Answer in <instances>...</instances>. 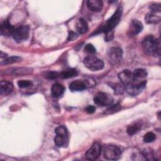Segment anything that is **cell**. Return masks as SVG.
Segmentation results:
<instances>
[{
	"label": "cell",
	"mask_w": 161,
	"mask_h": 161,
	"mask_svg": "<svg viewBox=\"0 0 161 161\" xmlns=\"http://www.w3.org/2000/svg\"><path fill=\"white\" fill-rule=\"evenodd\" d=\"M14 30L15 28L8 20H5L1 24L0 33L2 36H9L10 35H13Z\"/></svg>",
	"instance_id": "cell-11"
},
{
	"label": "cell",
	"mask_w": 161,
	"mask_h": 161,
	"mask_svg": "<svg viewBox=\"0 0 161 161\" xmlns=\"http://www.w3.org/2000/svg\"><path fill=\"white\" fill-rule=\"evenodd\" d=\"M84 65L92 71L101 70L104 67V63L94 55H88L84 59Z\"/></svg>",
	"instance_id": "cell-5"
},
{
	"label": "cell",
	"mask_w": 161,
	"mask_h": 161,
	"mask_svg": "<svg viewBox=\"0 0 161 161\" xmlns=\"http://www.w3.org/2000/svg\"><path fill=\"white\" fill-rule=\"evenodd\" d=\"M156 138L155 135L153 132H148L143 136V141L145 143H151L153 142Z\"/></svg>",
	"instance_id": "cell-26"
},
{
	"label": "cell",
	"mask_w": 161,
	"mask_h": 161,
	"mask_svg": "<svg viewBox=\"0 0 161 161\" xmlns=\"http://www.w3.org/2000/svg\"><path fill=\"white\" fill-rule=\"evenodd\" d=\"M143 50L148 55L158 56L160 54V41L153 36L145 38L142 43Z\"/></svg>",
	"instance_id": "cell-1"
},
{
	"label": "cell",
	"mask_w": 161,
	"mask_h": 161,
	"mask_svg": "<svg viewBox=\"0 0 161 161\" xmlns=\"http://www.w3.org/2000/svg\"><path fill=\"white\" fill-rule=\"evenodd\" d=\"M142 126L140 123H135L131 125H129L127 128L126 131L129 135H133L137 133L141 128Z\"/></svg>",
	"instance_id": "cell-23"
},
{
	"label": "cell",
	"mask_w": 161,
	"mask_h": 161,
	"mask_svg": "<svg viewBox=\"0 0 161 161\" xmlns=\"http://www.w3.org/2000/svg\"><path fill=\"white\" fill-rule=\"evenodd\" d=\"M149 8H150L151 12L152 13H160V10H161V7H160V5L159 4H151L149 6Z\"/></svg>",
	"instance_id": "cell-32"
},
{
	"label": "cell",
	"mask_w": 161,
	"mask_h": 161,
	"mask_svg": "<svg viewBox=\"0 0 161 161\" xmlns=\"http://www.w3.org/2000/svg\"><path fill=\"white\" fill-rule=\"evenodd\" d=\"M143 30V25L142 22L137 19L131 21L129 28V33L131 35H136Z\"/></svg>",
	"instance_id": "cell-13"
},
{
	"label": "cell",
	"mask_w": 161,
	"mask_h": 161,
	"mask_svg": "<svg viewBox=\"0 0 161 161\" xmlns=\"http://www.w3.org/2000/svg\"><path fill=\"white\" fill-rule=\"evenodd\" d=\"M84 83H85V84H86V87H93V86H94L95 84H96V82H95L94 79H93L91 78V77L87 78V79H86V80H84Z\"/></svg>",
	"instance_id": "cell-33"
},
{
	"label": "cell",
	"mask_w": 161,
	"mask_h": 161,
	"mask_svg": "<svg viewBox=\"0 0 161 161\" xmlns=\"http://www.w3.org/2000/svg\"><path fill=\"white\" fill-rule=\"evenodd\" d=\"M87 6L89 10L98 12L102 9L103 3L101 0H89L87 1Z\"/></svg>",
	"instance_id": "cell-15"
},
{
	"label": "cell",
	"mask_w": 161,
	"mask_h": 161,
	"mask_svg": "<svg viewBox=\"0 0 161 161\" xmlns=\"http://www.w3.org/2000/svg\"><path fill=\"white\" fill-rule=\"evenodd\" d=\"M32 70L30 68H15L9 69L8 74L13 75H23L30 74Z\"/></svg>",
	"instance_id": "cell-20"
},
{
	"label": "cell",
	"mask_w": 161,
	"mask_h": 161,
	"mask_svg": "<svg viewBox=\"0 0 161 161\" xmlns=\"http://www.w3.org/2000/svg\"><path fill=\"white\" fill-rule=\"evenodd\" d=\"M30 27L28 25L20 26L15 28L13 34V39L17 43H21L26 40L29 36Z\"/></svg>",
	"instance_id": "cell-7"
},
{
	"label": "cell",
	"mask_w": 161,
	"mask_h": 161,
	"mask_svg": "<svg viewBox=\"0 0 161 161\" xmlns=\"http://www.w3.org/2000/svg\"><path fill=\"white\" fill-rule=\"evenodd\" d=\"M145 21L147 24H157L160 21V16L154 13L150 12L145 15Z\"/></svg>",
	"instance_id": "cell-19"
},
{
	"label": "cell",
	"mask_w": 161,
	"mask_h": 161,
	"mask_svg": "<svg viewBox=\"0 0 161 161\" xmlns=\"http://www.w3.org/2000/svg\"><path fill=\"white\" fill-rule=\"evenodd\" d=\"M113 38H114V33L113 30L109 31L105 33V37H104L105 41L106 42L111 41L113 39Z\"/></svg>",
	"instance_id": "cell-35"
},
{
	"label": "cell",
	"mask_w": 161,
	"mask_h": 161,
	"mask_svg": "<svg viewBox=\"0 0 161 161\" xmlns=\"http://www.w3.org/2000/svg\"><path fill=\"white\" fill-rule=\"evenodd\" d=\"M147 72L143 69H137L133 72V78L136 80H145L147 77Z\"/></svg>",
	"instance_id": "cell-21"
},
{
	"label": "cell",
	"mask_w": 161,
	"mask_h": 161,
	"mask_svg": "<svg viewBox=\"0 0 161 161\" xmlns=\"http://www.w3.org/2000/svg\"><path fill=\"white\" fill-rule=\"evenodd\" d=\"M109 86L114 90V93L116 94H121L124 91V87L122 84H109Z\"/></svg>",
	"instance_id": "cell-25"
},
{
	"label": "cell",
	"mask_w": 161,
	"mask_h": 161,
	"mask_svg": "<svg viewBox=\"0 0 161 161\" xmlns=\"http://www.w3.org/2000/svg\"><path fill=\"white\" fill-rule=\"evenodd\" d=\"M13 90V84L7 80H2L0 83V93L1 95L7 96Z\"/></svg>",
	"instance_id": "cell-14"
},
{
	"label": "cell",
	"mask_w": 161,
	"mask_h": 161,
	"mask_svg": "<svg viewBox=\"0 0 161 161\" xmlns=\"http://www.w3.org/2000/svg\"><path fill=\"white\" fill-rule=\"evenodd\" d=\"M86 111L88 113V114H92L95 112L96 111V108L94 106L92 105H89L88 106H87V108H86Z\"/></svg>",
	"instance_id": "cell-36"
},
{
	"label": "cell",
	"mask_w": 161,
	"mask_h": 161,
	"mask_svg": "<svg viewBox=\"0 0 161 161\" xmlns=\"http://www.w3.org/2000/svg\"><path fill=\"white\" fill-rule=\"evenodd\" d=\"M64 92V87L58 83L54 84L52 87L51 95L53 97L57 98L61 96Z\"/></svg>",
	"instance_id": "cell-18"
},
{
	"label": "cell",
	"mask_w": 161,
	"mask_h": 161,
	"mask_svg": "<svg viewBox=\"0 0 161 161\" xmlns=\"http://www.w3.org/2000/svg\"><path fill=\"white\" fill-rule=\"evenodd\" d=\"M45 77L48 79H57L58 77H60V74L57 72L50 71V72H48L46 74Z\"/></svg>",
	"instance_id": "cell-31"
},
{
	"label": "cell",
	"mask_w": 161,
	"mask_h": 161,
	"mask_svg": "<svg viewBox=\"0 0 161 161\" xmlns=\"http://www.w3.org/2000/svg\"><path fill=\"white\" fill-rule=\"evenodd\" d=\"M121 155L120 149L114 145H108L105 146L103 149V156L107 160H116L120 158Z\"/></svg>",
	"instance_id": "cell-6"
},
{
	"label": "cell",
	"mask_w": 161,
	"mask_h": 161,
	"mask_svg": "<svg viewBox=\"0 0 161 161\" xmlns=\"http://www.w3.org/2000/svg\"><path fill=\"white\" fill-rule=\"evenodd\" d=\"M55 132L56 133L54 138L55 145L59 147L65 146L68 141V133L66 128L64 126H59L56 128Z\"/></svg>",
	"instance_id": "cell-4"
},
{
	"label": "cell",
	"mask_w": 161,
	"mask_h": 161,
	"mask_svg": "<svg viewBox=\"0 0 161 161\" xmlns=\"http://www.w3.org/2000/svg\"><path fill=\"white\" fill-rule=\"evenodd\" d=\"M78 38V34L73 31H70L69 32V35L67 38L68 41H74Z\"/></svg>",
	"instance_id": "cell-34"
},
{
	"label": "cell",
	"mask_w": 161,
	"mask_h": 161,
	"mask_svg": "<svg viewBox=\"0 0 161 161\" xmlns=\"http://www.w3.org/2000/svg\"><path fill=\"white\" fill-rule=\"evenodd\" d=\"M120 109H121V106L119 104H116L115 105L111 106L109 108H108L107 109L105 110L104 113L106 114H111V113H113L118 111Z\"/></svg>",
	"instance_id": "cell-27"
},
{
	"label": "cell",
	"mask_w": 161,
	"mask_h": 161,
	"mask_svg": "<svg viewBox=\"0 0 161 161\" xmlns=\"http://www.w3.org/2000/svg\"><path fill=\"white\" fill-rule=\"evenodd\" d=\"M118 77L122 84L126 86L132 82L134 79L133 72L129 70H124L118 74Z\"/></svg>",
	"instance_id": "cell-12"
},
{
	"label": "cell",
	"mask_w": 161,
	"mask_h": 161,
	"mask_svg": "<svg viewBox=\"0 0 161 161\" xmlns=\"http://www.w3.org/2000/svg\"><path fill=\"white\" fill-rule=\"evenodd\" d=\"M86 88L84 81L80 80H76L72 82L69 85V89L71 91H80Z\"/></svg>",
	"instance_id": "cell-17"
},
{
	"label": "cell",
	"mask_w": 161,
	"mask_h": 161,
	"mask_svg": "<svg viewBox=\"0 0 161 161\" xmlns=\"http://www.w3.org/2000/svg\"><path fill=\"white\" fill-rule=\"evenodd\" d=\"M21 60V58L18 56H11L5 58L4 60H2L1 62V65H7L13 63H16Z\"/></svg>",
	"instance_id": "cell-24"
},
{
	"label": "cell",
	"mask_w": 161,
	"mask_h": 161,
	"mask_svg": "<svg viewBox=\"0 0 161 161\" xmlns=\"http://www.w3.org/2000/svg\"><path fill=\"white\" fill-rule=\"evenodd\" d=\"M147 80L133 79L132 82L125 86L126 91L132 96H136L140 94L146 87Z\"/></svg>",
	"instance_id": "cell-3"
},
{
	"label": "cell",
	"mask_w": 161,
	"mask_h": 161,
	"mask_svg": "<svg viewBox=\"0 0 161 161\" xmlns=\"http://www.w3.org/2000/svg\"><path fill=\"white\" fill-rule=\"evenodd\" d=\"M59 74L60 77L63 79H69L76 76L77 75V71L75 69H68Z\"/></svg>",
	"instance_id": "cell-22"
},
{
	"label": "cell",
	"mask_w": 161,
	"mask_h": 161,
	"mask_svg": "<svg viewBox=\"0 0 161 161\" xmlns=\"http://www.w3.org/2000/svg\"><path fill=\"white\" fill-rule=\"evenodd\" d=\"M102 150L101 145L95 142L92 144L91 147L85 153V157L89 160H95L101 155Z\"/></svg>",
	"instance_id": "cell-10"
},
{
	"label": "cell",
	"mask_w": 161,
	"mask_h": 161,
	"mask_svg": "<svg viewBox=\"0 0 161 161\" xmlns=\"http://www.w3.org/2000/svg\"><path fill=\"white\" fill-rule=\"evenodd\" d=\"M18 86L20 88H26L30 86H31L33 83L31 81L28 80H19L17 82Z\"/></svg>",
	"instance_id": "cell-28"
},
{
	"label": "cell",
	"mask_w": 161,
	"mask_h": 161,
	"mask_svg": "<svg viewBox=\"0 0 161 161\" xmlns=\"http://www.w3.org/2000/svg\"><path fill=\"white\" fill-rule=\"evenodd\" d=\"M108 59L112 65L119 64L123 58V51L119 47H111L108 51Z\"/></svg>",
	"instance_id": "cell-8"
},
{
	"label": "cell",
	"mask_w": 161,
	"mask_h": 161,
	"mask_svg": "<svg viewBox=\"0 0 161 161\" xmlns=\"http://www.w3.org/2000/svg\"><path fill=\"white\" fill-rule=\"evenodd\" d=\"M94 101L96 104L102 106H111L113 101L114 99L113 96L106 92H99L97 93L94 98Z\"/></svg>",
	"instance_id": "cell-9"
},
{
	"label": "cell",
	"mask_w": 161,
	"mask_h": 161,
	"mask_svg": "<svg viewBox=\"0 0 161 161\" xmlns=\"http://www.w3.org/2000/svg\"><path fill=\"white\" fill-rule=\"evenodd\" d=\"M142 154L143 155V157H145V159L147 160H155V157L153 155V153L151 150H148V149H145L143 152Z\"/></svg>",
	"instance_id": "cell-29"
},
{
	"label": "cell",
	"mask_w": 161,
	"mask_h": 161,
	"mask_svg": "<svg viewBox=\"0 0 161 161\" xmlns=\"http://www.w3.org/2000/svg\"><path fill=\"white\" fill-rule=\"evenodd\" d=\"M75 29L80 34H84L88 30V25L83 18H79L75 24Z\"/></svg>",
	"instance_id": "cell-16"
},
{
	"label": "cell",
	"mask_w": 161,
	"mask_h": 161,
	"mask_svg": "<svg viewBox=\"0 0 161 161\" xmlns=\"http://www.w3.org/2000/svg\"><path fill=\"white\" fill-rule=\"evenodd\" d=\"M123 13V8L121 6H119L114 13L112 15V16L106 22V23L101 26L99 29L97 30L96 33L100 32L106 33L109 31L113 30V29L119 23V19L121 17Z\"/></svg>",
	"instance_id": "cell-2"
},
{
	"label": "cell",
	"mask_w": 161,
	"mask_h": 161,
	"mask_svg": "<svg viewBox=\"0 0 161 161\" xmlns=\"http://www.w3.org/2000/svg\"><path fill=\"white\" fill-rule=\"evenodd\" d=\"M84 50L87 53H88L89 54H91V55L94 54L96 52V50L95 47L92 44H90V43H88V44L85 45Z\"/></svg>",
	"instance_id": "cell-30"
}]
</instances>
